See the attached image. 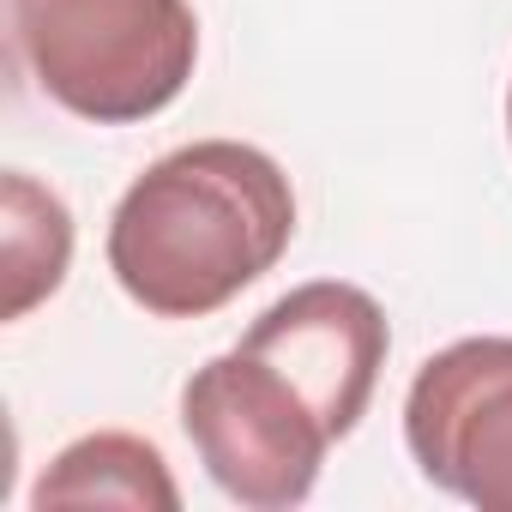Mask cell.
Returning <instances> with one entry per match:
<instances>
[{"label":"cell","mask_w":512,"mask_h":512,"mask_svg":"<svg viewBox=\"0 0 512 512\" xmlns=\"http://www.w3.org/2000/svg\"><path fill=\"white\" fill-rule=\"evenodd\" d=\"M296 235L290 175L241 139L157 157L109 217V272L157 320H199L260 284Z\"/></svg>","instance_id":"1"},{"label":"cell","mask_w":512,"mask_h":512,"mask_svg":"<svg viewBox=\"0 0 512 512\" xmlns=\"http://www.w3.org/2000/svg\"><path fill=\"white\" fill-rule=\"evenodd\" d=\"M13 43L61 109L103 127L169 109L199 61L187 0H13Z\"/></svg>","instance_id":"2"},{"label":"cell","mask_w":512,"mask_h":512,"mask_svg":"<svg viewBox=\"0 0 512 512\" xmlns=\"http://www.w3.org/2000/svg\"><path fill=\"white\" fill-rule=\"evenodd\" d=\"M181 428L199 464L211 470V482L229 500L260 512H284L308 500L332 446L302 386L241 344L193 368V380L181 386Z\"/></svg>","instance_id":"3"},{"label":"cell","mask_w":512,"mask_h":512,"mask_svg":"<svg viewBox=\"0 0 512 512\" xmlns=\"http://www.w3.org/2000/svg\"><path fill=\"white\" fill-rule=\"evenodd\" d=\"M404 440L446 494L512 512V338H464L428 356L404 398Z\"/></svg>","instance_id":"4"},{"label":"cell","mask_w":512,"mask_h":512,"mask_svg":"<svg viewBox=\"0 0 512 512\" xmlns=\"http://www.w3.org/2000/svg\"><path fill=\"white\" fill-rule=\"evenodd\" d=\"M386 344H392V332H386L380 302L368 290L332 284V278L290 290L241 338V350L266 356L272 368H284L302 386V398L320 410L332 440H344L362 422L374 380L386 368Z\"/></svg>","instance_id":"5"},{"label":"cell","mask_w":512,"mask_h":512,"mask_svg":"<svg viewBox=\"0 0 512 512\" xmlns=\"http://www.w3.org/2000/svg\"><path fill=\"white\" fill-rule=\"evenodd\" d=\"M31 500L49 506H139V512H175L181 488L163 464V452L139 434H85L73 440L31 488Z\"/></svg>","instance_id":"6"},{"label":"cell","mask_w":512,"mask_h":512,"mask_svg":"<svg viewBox=\"0 0 512 512\" xmlns=\"http://www.w3.org/2000/svg\"><path fill=\"white\" fill-rule=\"evenodd\" d=\"M67 260H73L67 205L43 181L13 169L0 181V272H7V302H0V314L25 320L43 296H55L61 278H67Z\"/></svg>","instance_id":"7"},{"label":"cell","mask_w":512,"mask_h":512,"mask_svg":"<svg viewBox=\"0 0 512 512\" xmlns=\"http://www.w3.org/2000/svg\"><path fill=\"white\" fill-rule=\"evenodd\" d=\"M506 133H512V91H506Z\"/></svg>","instance_id":"8"}]
</instances>
